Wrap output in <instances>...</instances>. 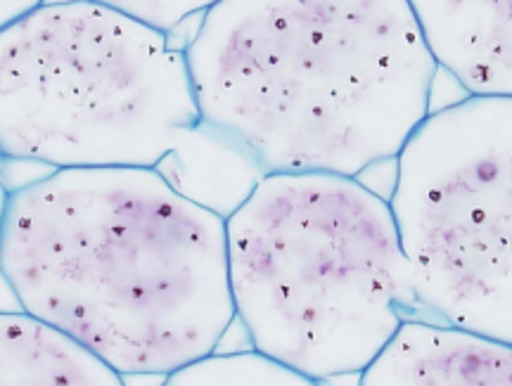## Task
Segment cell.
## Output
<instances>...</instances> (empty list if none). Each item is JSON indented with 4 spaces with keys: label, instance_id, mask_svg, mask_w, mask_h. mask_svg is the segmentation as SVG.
Here are the masks:
<instances>
[{
    "label": "cell",
    "instance_id": "cell-1",
    "mask_svg": "<svg viewBox=\"0 0 512 386\" xmlns=\"http://www.w3.org/2000/svg\"><path fill=\"white\" fill-rule=\"evenodd\" d=\"M0 278L124 377H169L235 323L226 218L155 169H57L12 190Z\"/></svg>",
    "mask_w": 512,
    "mask_h": 386
},
{
    "label": "cell",
    "instance_id": "cell-2",
    "mask_svg": "<svg viewBox=\"0 0 512 386\" xmlns=\"http://www.w3.org/2000/svg\"><path fill=\"white\" fill-rule=\"evenodd\" d=\"M183 53L204 124L266 173L392 162L439 72L408 0H221Z\"/></svg>",
    "mask_w": 512,
    "mask_h": 386
},
{
    "label": "cell",
    "instance_id": "cell-3",
    "mask_svg": "<svg viewBox=\"0 0 512 386\" xmlns=\"http://www.w3.org/2000/svg\"><path fill=\"white\" fill-rule=\"evenodd\" d=\"M226 244L252 351L316 382L361 375L418 306L389 199L358 178L266 173Z\"/></svg>",
    "mask_w": 512,
    "mask_h": 386
},
{
    "label": "cell",
    "instance_id": "cell-4",
    "mask_svg": "<svg viewBox=\"0 0 512 386\" xmlns=\"http://www.w3.org/2000/svg\"><path fill=\"white\" fill-rule=\"evenodd\" d=\"M202 124L169 34L95 0L0 29V157L50 169H162Z\"/></svg>",
    "mask_w": 512,
    "mask_h": 386
},
{
    "label": "cell",
    "instance_id": "cell-5",
    "mask_svg": "<svg viewBox=\"0 0 512 386\" xmlns=\"http://www.w3.org/2000/svg\"><path fill=\"white\" fill-rule=\"evenodd\" d=\"M389 207L415 304L512 344V98L427 114L396 157Z\"/></svg>",
    "mask_w": 512,
    "mask_h": 386
},
{
    "label": "cell",
    "instance_id": "cell-6",
    "mask_svg": "<svg viewBox=\"0 0 512 386\" xmlns=\"http://www.w3.org/2000/svg\"><path fill=\"white\" fill-rule=\"evenodd\" d=\"M437 69L467 95L512 98V0H408Z\"/></svg>",
    "mask_w": 512,
    "mask_h": 386
},
{
    "label": "cell",
    "instance_id": "cell-7",
    "mask_svg": "<svg viewBox=\"0 0 512 386\" xmlns=\"http://www.w3.org/2000/svg\"><path fill=\"white\" fill-rule=\"evenodd\" d=\"M358 386H512V344L406 320Z\"/></svg>",
    "mask_w": 512,
    "mask_h": 386
},
{
    "label": "cell",
    "instance_id": "cell-8",
    "mask_svg": "<svg viewBox=\"0 0 512 386\" xmlns=\"http://www.w3.org/2000/svg\"><path fill=\"white\" fill-rule=\"evenodd\" d=\"M0 386H128L126 377L24 311H0Z\"/></svg>",
    "mask_w": 512,
    "mask_h": 386
},
{
    "label": "cell",
    "instance_id": "cell-9",
    "mask_svg": "<svg viewBox=\"0 0 512 386\" xmlns=\"http://www.w3.org/2000/svg\"><path fill=\"white\" fill-rule=\"evenodd\" d=\"M159 173L192 202L228 218L266 176L238 143L209 124H200L192 138L162 164Z\"/></svg>",
    "mask_w": 512,
    "mask_h": 386
},
{
    "label": "cell",
    "instance_id": "cell-10",
    "mask_svg": "<svg viewBox=\"0 0 512 386\" xmlns=\"http://www.w3.org/2000/svg\"><path fill=\"white\" fill-rule=\"evenodd\" d=\"M159 386H320V382L256 351H238L211 353L171 372Z\"/></svg>",
    "mask_w": 512,
    "mask_h": 386
},
{
    "label": "cell",
    "instance_id": "cell-11",
    "mask_svg": "<svg viewBox=\"0 0 512 386\" xmlns=\"http://www.w3.org/2000/svg\"><path fill=\"white\" fill-rule=\"evenodd\" d=\"M95 3L107 5V8L138 19L147 27L171 34L176 27H181L185 19L204 15L221 0H95Z\"/></svg>",
    "mask_w": 512,
    "mask_h": 386
},
{
    "label": "cell",
    "instance_id": "cell-12",
    "mask_svg": "<svg viewBox=\"0 0 512 386\" xmlns=\"http://www.w3.org/2000/svg\"><path fill=\"white\" fill-rule=\"evenodd\" d=\"M41 3H46V0H0V29H5L8 24L27 15V12L38 8Z\"/></svg>",
    "mask_w": 512,
    "mask_h": 386
},
{
    "label": "cell",
    "instance_id": "cell-13",
    "mask_svg": "<svg viewBox=\"0 0 512 386\" xmlns=\"http://www.w3.org/2000/svg\"><path fill=\"white\" fill-rule=\"evenodd\" d=\"M8 185H5V176H3V157H0V230H3V221H5V209H8V199H10Z\"/></svg>",
    "mask_w": 512,
    "mask_h": 386
}]
</instances>
